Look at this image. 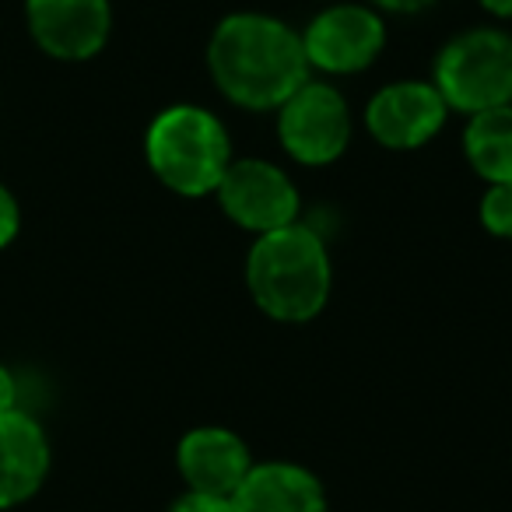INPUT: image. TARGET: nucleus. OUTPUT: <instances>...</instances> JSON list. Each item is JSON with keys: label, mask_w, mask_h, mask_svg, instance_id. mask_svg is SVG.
Here are the masks:
<instances>
[{"label": "nucleus", "mask_w": 512, "mask_h": 512, "mask_svg": "<svg viewBox=\"0 0 512 512\" xmlns=\"http://www.w3.org/2000/svg\"><path fill=\"white\" fill-rule=\"evenodd\" d=\"M278 134L285 151L302 165H327L348 151L351 113L337 88L306 81L278 109Z\"/></svg>", "instance_id": "obj_5"}, {"label": "nucleus", "mask_w": 512, "mask_h": 512, "mask_svg": "<svg viewBox=\"0 0 512 512\" xmlns=\"http://www.w3.org/2000/svg\"><path fill=\"white\" fill-rule=\"evenodd\" d=\"M484 11H491V15L498 18H512V0H481Z\"/></svg>", "instance_id": "obj_19"}, {"label": "nucleus", "mask_w": 512, "mask_h": 512, "mask_svg": "<svg viewBox=\"0 0 512 512\" xmlns=\"http://www.w3.org/2000/svg\"><path fill=\"white\" fill-rule=\"evenodd\" d=\"M109 0H29L32 39L57 60H88L106 46Z\"/></svg>", "instance_id": "obj_9"}, {"label": "nucleus", "mask_w": 512, "mask_h": 512, "mask_svg": "<svg viewBox=\"0 0 512 512\" xmlns=\"http://www.w3.org/2000/svg\"><path fill=\"white\" fill-rule=\"evenodd\" d=\"M330 256L323 239L306 225H285L256 235L246 260L249 295L271 320L306 323L330 299Z\"/></svg>", "instance_id": "obj_2"}, {"label": "nucleus", "mask_w": 512, "mask_h": 512, "mask_svg": "<svg viewBox=\"0 0 512 512\" xmlns=\"http://www.w3.org/2000/svg\"><path fill=\"white\" fill-rule=\"evenodd\" d=\"M207 67L225 99L242 109H281L309 81L302 36L267 15H228L207 46Z\"/></svg>", "instance_id": "obj_1"}, {"label": "nucleus", "mask_w": 512, "mask_h": 512, "mask_svg": "<svg viewBox=\"0 0 512 512\" xmlns=\"http://www.w3.org/2000/svg\"><path fill=\"white\" fill-rule=\"evenodd\" d=\"M435 88L449 109L470 116L512 106V36L498 29H470L456 36L435 60Z\"/></svg>", "instance_id": "obj_4"}, {"label": "nucleus", "mask_w": 512, "mask_h": 512, "mask_svg": "<svg viewBox=\"0 0 512 512\" xmlns=\"http://www.w3.org/2000/svg\"><path fill=\"white\" fill-rule=\"evenodd\" d=\"M446 99L428 81H397L376 92L365 109V127L383 148L414 151L428 144L446 123Z\"/></svg>", "instance_id": "obj_8"}, {"label": "nucleus", "mask_w": 512, "mask_h": 512, "mask_svg": "<svg viewBox=\"0 0 512 512\" xmlns=\"http://www.w3.org/2000/svg\"><path fill=\"white\" fill-rule=\"evenodd\" d=\"M481 225L498 239H512V183H491L481 197Z\"/></svg>", "instance_id": "obj_14"}, {"label": "nucleus", "mask_w": 512, "mask_h": 512, "mask_svg": "<svg viewBox=\"0 0 512 512\" xmlns=\"http://www.w3.org/2000/svg\"><path fill=\"white\" fill-rule=\"evenodd\" d=\"M376 4L386 11H404V15H414V11H425L428 4H435V0H376Z\"/></svg>", "instance_id": "obj_18"}, {"label": "nucleus", "mask_w": 512, "mask_h": 512, "mask_svg": "<svg viewBox=\"0 0 512 512\" xmlns=\"http://www.w3.org/2000/svg\"><path fill=\"white\" fill-rule=\"evenodd\" d=\"M232 505L235 512H327V495L313 470L278 460L249 467Z\"/></svg>", "instance_id": "obj_12"}, {"label": "nucleus", "mask_w": 512, "mask_h": 512, "mask_svg": "<svg viewBox=\"0 0 512 512\" xmlns=\"http://www.w3.org/2000/svg\"><path fill=\"white\" fill-rule=\"evenodd\" d=\"M50 474V442L32 414H0V509L22 505Z\"/></svg>", "instance_id": "obj_11"}, {"label": "nucleus", "mask_w": 512, "mask_h": 512, "mask_svg": "<svg viewBox=\"0 0 512 512\" xmlns=\"http://www.w3.org/2000/svg\"><path fill=\"white\" fill-rule=\"evenodd\" d=\"M179 474L186 477L190 491H204V495L232 498L242 477L249 474L253 460H249L246 442L228 428H193L183 435L176 449Z\"/></svg>", "instance_id": "obj_10"}, {"label": "nucleus", "mask_w": 512, "mask_h": 512, "mask_svg": "<svg viewBox=\"0 0 512 512\" xmlns=\"http://www.w3.org/2000/svg\"><path fill=\"white\" fill-rule=\"evenodd\" d=\"M386 43L383 18L358 4H337L316 15L302 36L309 67H320L330 74L365 71L379 57Z\"/></svg>", "instance_id": "obj_7"}, {"label": "nucleus", "mask_w": 512, "mask_h": 512, "mask_svg": "<svg viewBox=\"0 0 512 512\" xmlns=\"http://www.w3.org/2000/svg\"><path fill=\"white\" fill-rule=\"evenodd\" d=\"M463 151L488 183H512V106L474 113L463 130Z\"/></svg>", "instance_id": "obj_13"}, {"label": "nucleus", "mask_w": 512, "mask_h": 512, "mask_svg": "<svg viewBox=\"0 0 512 512\" xmlns=\"http://www.w3.org/2000/svg\"><path fill=\"white\" fill-rule=\"evenodd\" d=\"M169 512H235V505H232V498L204 495V491H186L183 498L172 502Z\"/></svg>", "instance_id": "obj_15"}, {"label": "nucleus", "mask_w": 512, "mask_h": 512, "mask_svg": "<svg viewBox=\"0 0 512 512\" xmlns=\"http://www.w3.org/2000/svg\"><path fill=\"white\" fill-rule=\"evenodd\" d=\"M148 165L169 190L183 197L214 193L232 165L228 134L214 113L200 106H172L148 127Z\"/></svg>", "instance_id": "obj_3"}, {"label": "nucleus", "mask_w": 512, "mask_h": 512, "mask_svg": "<svg viewBox=\"0 0 512 512\" xmlns=\"http://www.w3.org/2000/svg\"><path fill=\"white\" fill-rule=\"evenodd\" d=\"M18 204H15V197H11V190L8 186H0V249L8 246L11 239L18 235Z\"/></svg>", "instance_id": "obj_16"}, {"label": "nucleus", "mask_w": 512, "mask_h": 512, "mask_svg": "<svg viewBox=\"0 0 512 512\" xmlns=\"http://www.w3.org/2000/svg\"><path fill=\"white\" fill-rule=\"evenodd\" d=\"M221 211L239 228L256 235H267L274 228H285L299 214V190L295 183L271 162L242 158L225 169L218 183Z\"/></svg>", "instance_id": "obj_6"}, {"label": "nucleus", "mask_w": 512, "mask_h": 512, "mask_svg": "<svg viewBox=\"0 0 512 512\" xmlns=\"http://www.w3.org/2000/svg\"><path fill=\"white\" fill-rule=\"evenodd\" d=\"M15 404H18V383H15V376L0 365V414L15 411Z\"/></svg>", "instance_id": "obj_17"}]
</instances>
